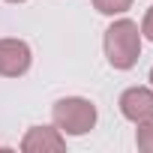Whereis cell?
I'll use <instances>...</instances> for the list:
<instances>
[{
	"mask_svg": "<svg viewBox=\"0 0 153 153\" xmlns=\"http://www.w3.org/2000/svg\"><path fill=\"white\" fill-rule=\"evenodd\" d=\"M141 54V30L135 21L120 18L105 30V57L114 69H132Z\"/></svg>",
	"mask_w": 153,
	"mask_h": 153,
	"instance_id": "6da1fadb",
	"label": "cell"
},
{
	"mask_svg": "<svg viewBox=\"0 0 153 153\" xmlns=\"http://www.w3.org/2000/svg\"><path fill=\"white\" fill-rule=\"evenodd\" d=\"M51 114H54V126L66 135H84L96 126V105L81 96H66L54 102Z\"/></svg>",
	"mask_w": 153,
	"mask_h": 153,
	"instance_id": "7a4b0ae2",
	"label": "cell"
},
{
	"mask_svg": "<svg viewBox=\"0 0 153 153\" xmlns=\"http://www.w3.org/2000/svg\"><path fill=\"white\" fill-rule=\"evenodd\" d=\"M30 69V48L21 39H0V75L18 78Z\"/></svg>",
	"mask_w": 153,
	"mask_h": 153,
	"instance_id": "3957f363",
	"label": "cell"
},
{
	"mask_svg": "<svg viewBox=\"0 0 153 153\" xmlns=\"http://www.w3.org/2000/svg\"><path fill=\"white\" fill-rule=\"evenodd\" d=\"M24 153H60L66 150V138L57 126H33L21 141Z\"/></svg>",
	"mask_w": 153,
	"mask_h": 153,
	"instance_id": "277c9868",
	"label": "cell"
},
{
	"mask_svg": "<svg viewBox=\"0 0 153 153\" xmlns=\"http://www.w3.org/2000/svg\"><path fill=\"white\" fill-rule=\"evenodd\" d=\"M120 111L132 123H147L153 120V90L147 87H129L120 96Z\"/></svg>",
	"mask_w": 153,
	"mask_h": 153,
	"instance_id": "5b68a950",
	"label": "cell"
},
{
	"mask_svg": "<svg viewBox=\"0 0 153 153\" xmlns=\"http://www.w3.org/2000/svg\"><path fill=\"white\" fill-rule=\"evenodd\" d=\"M93 6L102 12V15H120L132 6V0H93Z\"/></svg>",
	"mask_w": 153,
	"mask_h": 153,
	"instance_id": "8992f818",
	"label": "cell"
},
{
	"mask_svg": "<svg viewBox=\"0 0 153 153\" xmlns=\"http://www.w3.org/2000/svg\"><path fill=\"white\" fill-rule=\"evenodd\" d=\"M135 141H138V150L153 153V120L138 123V135H135Z\"/></svg>",
	"mask_w": 153,
	"mask_h": 153,
	"instance_id": "52a82bcc",
	"label": "cell"
},
{
	"mask_svg": "<svg viewBox=\"0 0 153 153\" xmlns=\"http://www.w3.org/2000/svg\"><path fill=\"white\" fill-rule=\"evenodd\" d=\"M141 33H144V36H147L150 42H153V6H150V9H147V15H144V24H141Z\"/></svg>",
	"mask_w": 153,
	"mask_h": 153,
	"instance_id": "ba28073f",
	"label": "cell"
},
{
	"mask_svg": "<svg viewBox=\"0 0 153 153\" xmlns=\"http://www.w3.org/2000/svg\"><path fill=\"white\" fill-rule=\"evenodd\" d=\"M9 3H24V0H9Z\"/></svg>",
	"mask_w": 153,
	"mask_h": 153,
	"instance_id": "9c48e42d",
	"label": "cell"
},
{
	"mask_svg": "<svg viewBox=\"0 0 153 153\" xmlns=\"http://www.w3.org/2000/svg\"><path fill=\"white\" fill-rule=\"evenodd\" d=\"M150 81H153V69H150Z\"/></svg>",
	"mask_w": 153,
	"mask_h": 153,
	"instance_id": "30bf717a",
	"label": "cell"
}]
</instances>
